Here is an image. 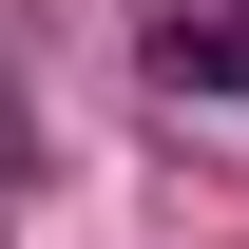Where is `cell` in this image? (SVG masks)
<instances>
[{"instance_id":"obj_1","label":"cell","mask_w":249,"mask_h":249,"mask_svg":"<svg viewBox=\"0 0 249 249\" xmlns=\"http://www.w3.org/2000/svg\"><path fill=\"white\" fill-rule=\"evenodd\" d=\"M154 77L173 96H249V0H154Z\"/></svg>"},{"instance_id":"obj_2","label":"cell","mask_w":249,"mask_h":249,"mask_svg":"<svg viewBox=\"0 0 249 249\" xmlns=\"http://www.w3.org/2000/svg\"><path fill=\"white\" fill-rule=\"evenodd\" d=\"M0 211H19V134H0Z\"/></svg>"}]
</instances>
